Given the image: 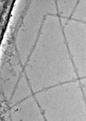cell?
<instances>
[{"label":"cell","mask_w":86,"mask_h":121,"mask_svg":"<svg viewBox=\"0 0 86 121\" xmlns=\"http://www.w3.org/2000/svg\"><path fill=\"white\" fill-rule=\"evenodd\" d=\"M77 80L41 92L38 101L45 121H75V106L82 90Z\"/></svg>","instance_id":"6da1fadb"},{"label":"cell","mask_w":86,"mask_h":121,"mask_svg":"<svg viewBox=\"0 0 86 121\" xmlns=\"http://www.w3.org/2000/svg\"><path fill=\"white\" fill-rule=\"evenodd\" d=\"M33 105L24 106L21 103L13 106L11 109V116L16 115V120L25 115L17 121H24L25 119H33L34 121H45L43 113L37 102Z\"/></svg>","instance_id":"7a4b0ae2"},{"label":"cell","mask_w":86,"mask_h":121,"mask_svg":"<svg viewBox=\"0 0 86 121\" xmlns=\"http://www.w3.org/2000/svg\"><path fill=\"white\" fill-rule=\"evenodd\" d=\"M78 0L56 1L57 15L60 17L71 18Z\"/></svg>","instance_id":"3957f363"}]
</instances>
